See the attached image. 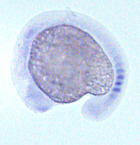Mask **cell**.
I'll list each match as a JSON object with an SVG mask.
<instances>
[{
    "mask_svg": "<svg viewBox=\"0 0 140 145\" xmlns=\"http://www.w3.org/2000/svg\"><path fill=\"white\" fill-rule=\"evenodd\" d=\"M81 47L77 40L65 37L45 43L34 64L40 83L56 88L81 82L86 65Z\"/></svg>",
    "mask_w": 140,
    "mask_h": 145,
    "instance_id": "obj_1",
    "label": "cell"
}]
</instances>
